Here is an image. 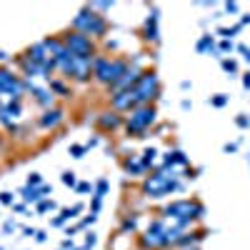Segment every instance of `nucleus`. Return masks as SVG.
<instances>
[{
    "instance_id": "obj_30",
    "label": "nucleus",
    "mask_w": 250,
    "mask_h": 250,
    "mask_svg": "<svg viewBox=\"0 0 250 250\" xmlns=\"http://www.w3.org/2000/svg\"><path fill=\"white\" fill-rule=\"evenodd\" d=\"M205 48H213V38L210 35H205L200 43H198V50H205Z\"/></svg>"
},
{
    "instance_id": "obj_1",
    "label": "nucleus",
    "mask_w": 250,
    "mask_h": 250,
    "mask_svg": "<svg viewBox=\"0 0 250 250\" xmlns=\"http://www.w3.org/2000/svg\"><path fill=\"white\" fill-rule=\"evenodd\" d=\"M205 215V208L200 200H193V198H185V200H173L163 208V218L173 223V225H190L203 220Z\"/></svg>"
},
{
    "instance_id": "obj_42",
    "label": "nucleus",
    "mask_w": 250,
    "mask_h": 250,
    "mask_svg": "<svg viewBox=\"0 0 250 250\" xmlns=\"http://www.w3.org/2000/svg\"><path fill=\"white\" fill-rule=\"evenodd\" d=\"M235 8H238L235 3H228V5H225V10H228V13H235Z\"/></svg>"
},
{
    "instance_id": "obj_36",
    "label": "nucleus",
    "mask_w": 250,
    "mask_h": 250,
    "mask_svg": "<svg viewBox=\"0 0 250 250\" xmlns=\"http://www.w3.org/2000/svg\"><path fill=\"white\" fill-rule=\"evenodd\" d=\"M95 245V235L93 233H88V238H85V248H83V250H90Z\"/></svg>"
},
{
    "instance_id": "obj_40",
    "label": "nucleus",
    "mask_w": 250,
    "mask_h": 250,
    "mask_svg": "<svg viewBox=\"0 0 250 250\" xmlns=\"http://www.w3.org/2000/svg\"><path fill=\"white\" fill-rule=\"evenodd\" d=\"M23 233H25V235H28V238H30V235H33V238H35V233H38V230H35V228H25V230H23Z\"/></svg>"
},
{
    "instance_id": "obj_45",
    "label": "nucleus",
    "mask_w": 250,
    "mask_h": 250,
    "mask_svg": "<svg viewBox=\"0 0 250 250\" xmlns=\"http://www.w3.org/2000/svg\"><path fill=\"white\" fill-rule=\"evenodd\" d=\"M188 250H200V248H188Z\"/></svg>"
},
{
    "instance_id": "obj_44",
    "label": "nucleus",
    "mask_w": 250,
    "mask_h": 250,
    "mask_svg": "<svg viewBox=\"0 0 250 250\" xmlns=\"http://www.w3.org/2000/svg\"><path fill=\"white\" fill-rule=\"evenodd\" d=\"M3 148H5V140H3V135H0V155H3Z\"/></svg>"
},
{
    "instance_id": "obj_43",
    "label": "nucleus",
    "mask_w": 250,
    "mask_h": 250,
    "mask_svg": "<svg viewBox=\"0 0 250 250\" xmlns=\"http://www.w3.org/2000/svg\"><path fill=\"white\" fill-rule=\"evenodd\" d=\"M243 85H245V88H250V73H248V75L243 78Z\"/></svg>"
},
{
    "instance_id": "obj_24",
    "label": "nucleus",
    "mask_w": 250,
    "mask_h": 250,
    "mask_svg": "<svg viewBox=\"0 0 250 250\" xmlns=\"http://www.w3.org/2000/svg\"><path fill=\"white\" fill-rule=\"evenodd\" d=\"M145 40H158V30H155V15L145 23Z\"/></svg>"
},
{
    "instance_id": "obj_5",
    "label": "nucleus",
    "mask_w": 250,
    "mask_h": 250,
    "mask_svg": "<svg viewBox=\"0 0 250 250\" xmlns=\"http://www.w3.org/2000/svg\"><path fill=\"white\" fill-rule=\"evenodd\" d=\"M73 30L88 35V38H103L105 30H108V23H105V18H103L100 13H95L93 8H83L73 18Z\"/></svg>"
},
{
    "instance_id": "obj_7",
    "label": "nucleus",
    "mask_w": 250,
    "mask_h": 250,
    "mask_svg": "<svg viewBox=\"0 0 250 250\" xmlns=\"http://www.w3.org/2000/svg\"><path fill=\"white\" fill-rule=\"evenodd\" d=\"M155 115L158 113H155L153 105H138L135 110H130L128 120H125V133L135 135V138H143V133L155 123Z\"/></svg>"
},
{
    "instance_id": "obj_46",
    "label": "nucleus",
    "mask_w": 250,
    "mask_h": 250,
    "mask_svg": "<svg viewBox=\"0 0 250 250\" xmlns=\"http://www.w3.org/2000/svg\"><path fill=\"white\" fill-rule=\"evenodd\" d=\"M165 250H173V248H165Z\"/></svg>"
},
{
    "instance_id": "obj_19",
    "label": "nucleus",
    "mask_w": 250,
    "mask_h": 250,
    "mask_svg": "<svg viewBox=\"0 0 250 250\" xmlns=\"http://www.w3.org/2000/svg\"><path fill=\"white\" fill-rule=\"evenodd\" d=\"M78 213H83V203H75L73 208H62V210H60V215H58V218H53V225H55V228L65 225L68 220L78 218Z\"/></svg>"
},
{
    "instance_id": "obj_12",
    "label": "nucleus",
    "mask_w": 250,
    "mask_h": 250,
    "mask_svg": "<svg viewBox=\"0 0 250 250\" xmlns=\"http://www.w3.org/2000/svg\"><path fill=\"white\" fill-rule=\"evenodd\" d=\"M95 125H98V130H103V133H113V130H118L123 125V115L115 113V110H105V113L98 115Z\"/></svg>"
},
{
    "instance_id": "obj_35",
    "label": "nucleus",
    "mask_w": 250,
    "mask_h": 250,
    "mask_svg": "<svg viewBox=\"0 0 250 250\" xmlns=\"http://www.w3.org/2000/svg\"><path fill=\"white\" fill-rule=\"evenodd\" d=\"M210 103H213L215 108H220V105H225V103H228V98H225V95H215V98H213Z\"/></svg>"
},
{
    "instance_id": "obj_29",
    "label": "nucleus",
    "mask_w": 250,
    "mask_h": 250,
    "mask_svg": "<svg viewBox=\"0 0 250 250\" xmlns=\"http://www.w3.org/2000/svg\"><path fill=\"white\" fill-rule=\"evenodd\" d=\"M48 210H55V203L53 200H40L38 203V213H48Z\"/></svg>"
},
{
    "instance_id": "obj_2",
    "label": "nucleus",
    "mask_w": 250,
    "mask_h": 250,
    "mask_svg": "<svg viewBox=\"0 0 250 250\" xmlns=\"http://www.w3.org/2000/svg\"><path fill=\"white\" fill-rule=\"evenodd\" d=\"M130 62L125 58H105V55H98L93 60V78L100 83V85H108V88H115L120 78L128 73Z\"/></svg>"
},
{
    "instance_id": "obj_8",
    "label": "nucleus",
    "mask_w": 250,
    "mask_h": 250,
    "mask_svg": "<svg viewBox=\"0 0 250 250\" xmlns=\"http://www.w3.org/2000/svg\"><path fill=\"white\" fill-rule=\"evenodd\" d=\"M62 43H65V48H68L73 55H78V58H88V60H95V58H98V50H95L93 38L83 35V33H75V30L65 33V35H62Z\"/></svg>"
},
{
    "instance_id": "obj_13",
    "label": "nucleus",
    "mask_w": 250,
    "mask_h": 250,
    "mask_svg": "<svg viewBox=\"0 0 250 250\" xmlns=\"http://www.w3.org/2000/svg\"><path fill=\"white\" fill-rule=\"evenodd\" d=\"M20 118V103L18 100H10V103H3L0 105V125H5V128L13 133V120Z\"/></svg>"
},
{
    "instance_id": "obj_21",
    "label": "nucleus",
    "mask_w": 250,
    "mask_h": 250,
    "mask_svg": "<svg viewBox=\"0 0 250 250\" xmlns=\"http://www.w3.org/2000/svg\"><path fill=\"white\" fill-rule=\"evenodd\" d=\"M123 168H125V173L133 175V178H140V175L145 173V165H143L140 160H135V158H128V160L123 163Z\"/></svg>"
},
{
    "instance_id": "obj_25",
    "label": "nucleus",
    "mask_w": 250,
    "mask_h": 250,
    "mask_svg": "<svg viewBox=\"0 0 250 250\" xmlns=\"http://www.w3.org/2000/svg\"><path fill=\"white\" fill-rule=\"evenodd\" d=\"M50 90L60 93L62 98H70V90H68V85H65V83H60V80H50Z\"/></svg>"
},
{
    "instance_id": "obj_32",
    "label": "nucleus",
    "mask_w": 250,
    "mask_h": 250,
    "mask_svg": "<svg viewBox=\"0 0 250 250\" xmlns=\"http://www.w3.org/2000/svg\"><path fill=\"white\" fill-rule=\"evenodd\" d=\"M83 153H85V145H73V148H70L73 158H83Z\"/></svg>"
},
{
    "instance_id": "obj_34",
    "label": "nucleus",
    "mask_w": 250,
    "mask_h": 250,
    "mask_svg": "<svg viewBox=\"0 0 250 250\" xmlns=\"http://www.w3.org/2000/svg\"><path fill=\"white\" fill-rule=\"evenodd\" d=\"M0 203H3V205H13V193H0Z\"/></svg>"
},
{
    "instance_id": "obj_38",
    "label": "nucleus",
    "mask_w": 250,
    "mask_h": 250,
    "mask_svg": "<svg viewBox=\"0 0 250 250\" xmlns=\"http://www.w3.org/2000/svg\"><path fill=\"white\" fill-rule=\"evenodd\" d=\"M35 240H38V243H45V240H48V233H45V230H38V233H35Z\"/></svg>"
},
{
    "instance_id": "obj_11",
    "label": "nucleus",
    "mask_w": 250,
    "mask_h": 250,
    "mask_svg": "<svg viewBox=\"0 0 250 250\" xmlns=\"http://www.w3.org/2000/svg\"><path fill=\"white\" fill-rule=\"evenodd\" d=\"M110 105L115 113H125V110H135L140 105V100H138V93L130 88V90H118L110 95Z\"/></svg>"
},
{
    "instance_id": "obj_6",
    "label": "nucleus",
    "mask_w": 250,
    "mask_h": 250,
    "mask_svg": "<svg viewBox=\"0 0 250 250\" xmlns=\"http://www.w3.org/2000/svg\"><path fill=\"white\" fill-rule=\"evenodd\" d=\"M180 188V183L175 180V175L168 170H158L153 175H148L143 180V195H148V198H163V195H168V193H175Z\"/></svg>"
},
{
    "instance_id": "obj_17",
    "label": "nucleus",
    "mask_w": 250,
    "mask_h": 250,
    "mask_svg": "<svg viewBox=\"0 0 250 250\" xmlns=\"http://www.w3.org/2000/svg\"><path fill=\"white\" fill-rule=\"evenodd\" d=\"M23 198H25V203H40V200H45V195L50 193V185H40V188H23Z\"/></svg>"
},
{
    "instance_id": "obj_18",
    "label": "nucleus",
    "mask_w": 250,
    "mask_h": 250,
    "mask_svg": "<svg viewBox=\"0 0 250 250\" xmlns=\"http://www.w3.org/2000/svg\"><path fill=\"white\" fill-rule=\"evenodd\" d=\"M25 90H30V93H33V98L40 103V105H45V108H48V105H53V93H50V90H45V88H35L30 80H25Z\"/></svg>"
},
{
    "instance_id": "obj_15",
    "label": "nucleus",
    "mask_w": 250,
    "mask_h": 250,
    "mask_svg": "<svg viewBox=\"0 0 250 250\" xmlns=\"http://www.w3.org/2000/svg\"><path fill=\"white\" fill-rule=\"evenodd\" d=\"M15 62H18L20 68H23V75H25V80H30V78H38V75H43V68H40L38 62H33V60H30L25 53H23V55H18V58H15Z\"/></svg>"
},
{
    "instance_id": "obj_4",
    "label": "nucleus",
    "mask_w": 250,
    "mask_h": 250,
    "mask_svg": "<svg viewBox=\"0 0 250 250\" xmlns=\"http://www.w3.org/2000/svg\"><path fill=\"white\" fill-rule=\"evenodd\" d=\"M55 62H58V68L65 73L68 78H73V80H78V83H85V80L93 78V60L78 58V55H73L68 48H65V53H62Z\"/></svg>"
},
{
    "instance_id": "obj_22",
    "label": "nucleus",
    "mask_w": 250,
    "mask_h": 250,
    "mask_svg": "<svg viewBox=\"0 0 250 250\" xmlns=\"http://www.w3.org/2000/svg\"><path fill=\"white\" fill-rule=\"evenodd\" d=\"M138 230V215H125L123 223H120V235H133Z\"/></svg>"
},
{
    "instance_id": "obj_33",
    "label": "nucleus",
    "mask_w": 250,
    "mask_h": 250,
    "mask_svg": "<svg viewBox=\"0 0 250 250\" xmlns=\"http://www.w3.org/2000/svg\"><path fill=\"white\" fill-rule=\"evenodd\" d=\"M223 70H225V73H235V70H238V65H235L233 60H223Z\"/></svg>"
},
{
    "instance_id": "obj_16",
    "label": "nucleus",
    "mask_w": 250,
    "mask_h": 250,
    "mask_svg": "<svg viewBox=\"0 0 250 250\" xmlns=\"http://www.w3.org/2000/svg\"><path fill=\"white\" fill-rule=\"evenodd\" d=\"M43 48H45V53H48L50 60H58L62 53H65V43H62V38H55V35H50V38L43 40Z\"/></svg>"
},
{
    "instance_id": "obj_39",
    "label": "nucleus",
    "mask_w": 250,
    "mask_h": 250,
    "mask_svg": "<svg viewBox=\"0 0 250 250\" xmlns=\"http://www.w3.org/2000/svg\"><path fill=\"white\" fill-rule=\"evenodd\" d=\"M60 250H73V238H68V240H62V248Z\"/></svg>"
},
{
    "instance_id": "obj_14",
    "label": "nucleus",
    "mask_w": 250,
    "mask_h": 250,
    "mask_svg": "<svg viewBox=\"0 0 250 250\" xmlns=\"http://www.w3.org/2000/svg\"><path fill=\"white\" fill-rule=\"evenodd\" d=\"M62 120H65V113H62L60 108H50V110H45L43 115H40L38 125H40V128H45V130H55Z\"/></svg>"
},
{
    "instance_id": "obj_31",
    "label": "nucleus",
    "mask_w": 250,
    "mask_h": 250,
    "mask_svg": "<svg viewBox=\"0 0 250 250\" xmlns=\"http://www.w3.org/2000/svg\"><path fill=\"white\" fill-rule=\"evenodd\" d=\"M62 183H65V185H78V180H75V173H62Z\"/></svg>"
},
{
    "instance_id": "obj_27",
    "label": "nucleus",
    "mask_w": 250,
    "mask_h": 250,
    "mask_svg": "<svg viewBox=\"0 0 250 250\" xmlns=\"http://www.w3.org/2000/svg\"><path fill=\"white\" fill-rule=\"evenodd\" d=\"M155 155H158V153H155L153 148H148V150L143 153V160H140V163L145 165V168H150V165H153V160H155Z\"/></svg>"
},
{
    "instance_id": "obj_37",
    "label": "nucleus",
    "mask_w": 250,
    "mask_h": 250,
    "mask_svg": "<svg viewBox=\"0 0 250 250\" xmlns=\"http://www.w3.org/2000/svg\"><path fill=\"white\" fill-rule=\"evenodd\" d=\"M75 190H78V193H88V190H90V183H78Z\"/></svg>"
},
{
    "instance_id": "obj_41",
    "label": "nucleus",
    "mask_w": 250,
    "mask_h": 250,
    "mask_svg": "<svg viewBox=\"0 0 250 250\" xmlns=\"http://www.w3.org/2000/svg\"><path fill=\"white\" fill-rule=\"evenodd\" d=\"M238 125H240V128H245V125H248V118H245V115H240V118H238Z\"/></svg>"
},
{
    "instance_id": "obj_23",
    "label": "nucleus",
    "mask_w": 250,
    "mask_h": 250,
    "mask_svg": "<svg viewBox=\"0 0 250 250\" xmlns=\"http://www.w3.org/2000/svg\"><path fill=\"white\" fill-rule=\"evenodd\" d=\"M173 165H188V158H185V153H180V150H173V153H168V155H165V168H173Z\"/></svg>"
},
{
    "instance_id": "obj_3",
    "label": "nucleus",
    "mask_w": 250,
    "mask_h": 250,
    "mask_svg": "<svg viewBox=\"0 0 250 250\" xmlns=\"http://www.w3.org/2000/svg\"><path fill=\"white\" fill-rule=\"evenodd\" d=\"M168 230H170V225L165 218L150 220L148 230L143 235H138V250H165V248H170Z\"/></svg>"
},
{
    "instance_id": "obj_9",
    "label": "nucleus",
    "mask_w": 250,
    "mask_h": 250,
    "mask_svg": "<svg viewBox=\"0 0 250 250\" xmlns=\"http://www.w3.org/2000/svg\"><path fill=\"white\" fill-rule=\"evenodd\" d=\"M138 93V100H140V105H150V103L160 95V80L155 75V70H143L140 80L135 83V88Z\"/></svg>"
},
{
    "instance_id": "obj_28",
    "label": "nucleus",
    "mask_w": 250,
    "mask_h": 250,
    "mask_svg": "<svg viewBox=\"0 0 250 250\" xmlns=\"http://www.w3.org/2000/svg\"><path fill=\"white\" fill-rule=\"evenodd\" d=\"M43 185V178H40V173H30L28 175V188H40Z\"/></svg>"
},
{
    "instance_id": "obj_20",
    "label": "nucleus",
    "mask_w": 250,
    "mask_h": 250,
    "mask_svg": "<svg viewBox=\"0 0 250 250\" xmlns=\"http://www.w3.org/2000/svg\"><path fill=\"white\" fill-rule=\"evenodd\" d=\"M33 62H38L40 68H43V62H48L50 58H48V53H45V48H43V43H38V45H30L28 48V53H25Z\"/></svg>"
},
{
    "instance_id": "obj_10",
    "label": "nucleus",
    "mask_w": 250,
    "mask_h": 250,
    "mask_svg": "<svg viewBox=\"0 0 250 250\" xmlns=\"http://www.w3.org/2000/svg\"><path fill=\"white\" fill-rule=\"evenodd\" d=\"M23 93H25V80H20L10 68L0 65V95H5V98L20 103V95H23Z\"/></svg>"
},
{
    "instance_id": "obj_26",
    "label": "nucleus",
    "mask_w": 250,
    "mask_h": 250,
    "mask_svg": "<svg viewBox=\"0 0 250 250\" xmlns=\"http://www.w3.org/2000/svg\"><path fill=\"white\" fill-rule=\"evenodd\" d=\"M108 188H110V185H108V180H105V178H100V180H98V185H95V195H93V198H95V200H103V195L108 193Z\"/></svg>"
}]
</instances>
